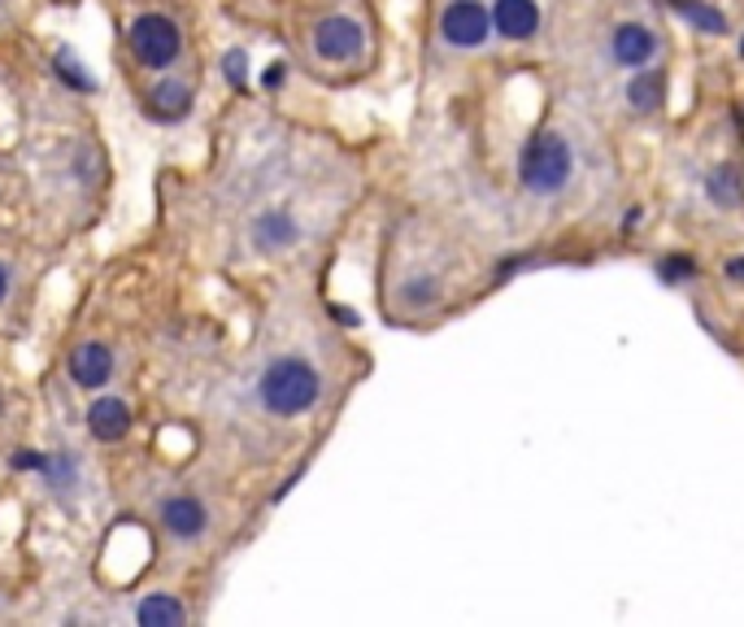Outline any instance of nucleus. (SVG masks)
I'll list each match as a JSON object with an SVG mask.
<instances>
[{
    "label": "nucleus",
    "mask_w": 744,
    "mask_h": 627,
    "mask_svg": "<svg viewBox=\"0 0 744 627\" xmlns=\"http://www.w3.org/2000/svg\"><path fill=\"white\" fill-rule=\"evenodd\" d=\"M284 79H288V66H284V61H270V66H266V74H261V83H266V88H279Z\"/></svg>",
    "instance_id": "nucleus-22"
},
{
    "label": "nucleus",
    "mask_w": 744,
    "mask_h": 627,
    "mask_svg": "<svg viewBox=\"0 0 744 627\" xmlns=\"http://www.w3.org/2000/svg\"><path fill=\"white\" fill-rule=\"evenodd\" d=\"M571 149L566 140L557 136H536L527 149H523V161H518V175H523V188L536 192V197H553L566 188L571 179Z\"/></svg>",
    "instance_id": "nucleus-2"
},
{
    "label": "nucleus",
    "mask_w": 744,
    "mask_h": 627,
    "mask_svg": "<svg viewBox=\"0 0 744 627\" xmlns=\"http://www.w3.org/2000/svg\"><path fill=\"white\" fill-rule=\"evenodd\" d=\"M609 57L627 70H641L657 57V36L653 27H641V22H623L614 36H609Z\"/></svg>",
    "instance_id": "nucleus-6"
},
{
    "label": "nucleus",
    "mask_w": 744,
    "mask_h": 627,
    "mask_svg": "<svg viewBox=\"0 0 744 627\" xmlns=\"http://www.w3.org/2000/svg\"><path fill=\"white\" fill-rule=\"evenodd\" d=\"M161 519H166V527L175 536H197L200 527H205V510H200L192 497H175V501H166Z\"/></svg>",
    "instance_id": "nucleus-13"
},
{
    "label": "nucleus",
    "mask_w": 744,
    "mask_h": 627,
    "mask_svg": "<svg viewBox=\"0 0 744 627\" xmlns=\"http://www.w3.org/2000/svg\"><path fill=\"white\" fill-rule=\"evenodd\" d=\"M222 66H227V79H231V83H236V88H240V83H245V66H248V57L240 49H231L227 52V61H222Z\"/></svg>",
    "instance_id": "nucleus-20"
},
{
    "label": "nucleus",
    "mask_w": 744,
    "mask_h": 627,
    "mask_svg": "<svg viewBox=\"0 0 744 627\" xmlns=\"http://www.w3.org/2000/svg\"><path fill=\"white\" fill-rule=\"evenodd\" d=\"M675 13H684L693 27H701L705 36H727V18L718 13V9H710V4H701V0H666Z\"/></svg>",
    "instance_id": "nucleus-14"
},
{
    "label": "nucleus",
    "mask_w": 744,
    "mask_h": 627,
    "mask_svg": "<svg viewBox=\"0 0 744 627\" xmlns=\"http://www.w3.org/2000/svg\"><path fill=\"white\" fill-rule=\"evenodd\" d=\"M314 49L327 61H353L361 52V27L353 18H327L314 31Z\"/></svg>",
    "instance_id": "nucleus-7"
},
{
    "label": "nucleus",
    "mask_w": 744,
    "mask_h": 627,
    "mask_svg": "<svg viewBox=\"0 0 744 627\" xmlns=\"http://www.w3.org/2000/svg\"><path fill=\"white\" fill-rule=\"evenodd\" d=\"M336 318H340V322H348V327L357 322V314H353V310H345V306H336Z\"/></svg>",
    "instance_id": "nucleus-24"
},
{
    "label": "nucleus",
    "mask_w": 744,
    "mask_h": 627,
    "mask_svg": "<svg viewBox=\"0 0 744 627\" xmlns=\"http://www.w3.org/2000/svg\"><path fill=\"white\" fill-rule=\"evenodd\" d=\"M440 36L453 49H484L493 36V9L484 0H453L440 13Z\"/></svg>",
    "instance_id": "nucleus-3"
},
{
    "label": "nucleus",
    "mask_w": 744,
    "mask_h": 627,
    "mask_svg": "<svg viewBox=\"0 0 744 627\" xmlns=\"http://www.w3.org/2000/svg\"><path fill=\"white\" fill-rule=\"evenodd\" d=\"M627 104H632L636 113L662 109V104H666V74L653 70V66H641V70L627 79Z\"/></svg>",
    "instance_id": "nucleus-9"
},
{
    "label": "nucleus",
    "mask_w": 744,
    "mask_h": 627,
    "mask_svg": "<svg viewBox=\"0 0 744 627\" xmlns=\"http://www.w3.org/2000/svg\"><path fill=\"white\" fill-rule=\"evenodd\" d=\"M57 74H61V79H66L70 88H79V92H92V88H97V83H92V79L83 74V66H79V57H75V52H70V49H66V52H57Z\"/></svg>",
    "instance_id": "nucleus-18"
},
{
    "label": "nucleus",
    "mask_w": 744,
    "mask_h": 627,
    "mask_svg": "<svg viewBox=\"0 0 744 627\" xmlns=\"http://www.w3.org/2000/svg\"><path fill=\"white\" fill-rule=\"evenodd\" d=\"M693 270H696V266L684 258V253L657 261V279H662V283H688V279H693Z\"/></svg>",
    "instance_id": "nucleus-19"
},
{
    "label": "nucleus",
    "mask_w": 744,
    "mask_h": 627,
    "mask_svg": "<svg viewBox=\"0 0 744 627\" xmlns=\"http://www.w3.org/2000/svg\"><path fill=\"white\" fill-rule=\"evenodd\" d=\"M318 392H323L318 370L309 362H300V358H279V362L266 366V375H261V406L270 415L284 418L305 415L318 401Z\"/></svg>",
    "instance_id": "nucleus-1"
},
{
    "label": "nucleus",
    "mask_w": 744,
    "mask_h": 627,
    "mask_svg": "<svg viewBox=\"0 0 744 627\" xmlns=\"http://www.w3.org/2000/svg\"><path fill=\"white\" fill-rule=\"evenodd\" d=\"M727 275H732L736 283H744V258H732V261H727Z\"/></svg>",
    "instance_id": "nucleus-23"
},
{
    "label": "nucleus",
    "mask_w": 744,
    "mask_h": 627,
    "mask_svg": "<svg viewBox=\"0 0 744 627\" xmlns=\"http://www.w3.org/2000/svg\"><path fill=\"white\" fill-rule=\"evenodd\" d=\"M88 427H92V436H97V440H122V436H127V427H131V410H127V401H118V397H100L97 406L88 410Z\"/></svg>",
    "instance_id": "nucleus-10"
},
{
    "label": "nucleus",
    "mask_w": 744,
    "mask_h": 627,
    "mask_svg": "<svg viewBox=\"0 0 744 627\" xmlns=\"http://www.w3.org/2000/svg\"><path fill=\"white\" fill-rule=\"evenodd\" d=\"M741 57H744V40H741Z\"/></svg>",
    "instance_id": "nucleus-26"
},
{
    "label": "nucleus",
    "mask_w": 744,
    "mask_h": 627,
    "mask_svg": "<svg viewBox=\"0 0 744 627\" xmlns=\"http://www.w3.org/2000/svg\"><path fill=\"white\" fill-rule=\"evenodd\" d=\"M149 101H152V113H157V118L179 122V118H188V109H192V92H188L183 83H157Z\"/></svg>",
    "instance_id": "nucleus-12"
},
{
    "label": "nucleus",
    "mask_w": 744,
    "mask_h": 627,
    "mask_svg": "<svg viewBox=\"0 0 744 627\" xmlns=\"http://www.w3.org/2000/svg\"><path fill=\"white\" fill-rule=\"evenodd\" d=\"M131 49L136 57L152 66V70H161V66H170L179 49H183V40H179V27L170 22V18H161V13H145V18H136V27H131Z\"/></svg>",
    "instance_id": "nucleus-4"
},
{
    "label": "nucleus",
    "mask_w": 744,
    "mask_h": 627,
    "mask_svg": "<svg viewBox=\"0 0 744 627\" xmlns=\"http://www.w3.org/2000/svg\"><path fill=\"white\" fill-rule=\"evenodd\" d=\"M13 467L18 470H49V458H44V454H27V449H22V454L13 458Z\"/></svg>",
    "instance_id": "nucleus-21"
},
{
    "label": "nucleus",
    "mask_w": 744,
    "mask_h": 627,
    "mask_svg": "<svg viewBox=\"0 0 744 627\" xmlns=\"http://www.w3.org/2000/svg\"><path fill=\"white\" fill-rule=\"evenodd\" d=\"M705 192H710L718 206H736V192H741V179H736V170H732V166H718V170H710V175H705Z\"/></svg>",
    "instance_id": "nucleus-16"
},
{
    "label": "nucleus",
    "mask_w": 744,
    "mask_h": 627,
    "mask_svg": "<svg viewBox=\"0 0 744 627\" xmlns=\"http://www.w3.org/2000/svg\"><path fill=\"white\" fill-rule=\"evenodd\" d=\"M136 619H140V627H179L188 615H183V606H179L175 597L157 593V597H145V601H140Z\"/></svg>",
    "instance_id": "nucleus-11"
},
{
    "label": "nucleus",
    "mask_w": 744,
    "mask_h": 627,
    "mask_svg": "<svg viewBox=\"0 0 744 627\" xmlns=\"http://www.w3.org/2000/svg\"><path fill=\"white\" fill-rule=\"evenodd\" d=\"M70 375H75L79 388H100L113 375V354L105 345H79L75 358H70Z\"/></svg>",
    "instance_id": "nucleus-8"
},
{
    "label": "nucleus",
    "mask_w": 744,
    "mask_h": 627,
    "mask_svg": "<svg viewBox=\"0 0 744 627\" xmlns=\"http://www.w3.org/2000/svg\"><path fill=\"white\" fill-rule=\"evenodd\" d=\"M297 240V222L288 218V213H266L261 222H257V245L261 249H284V245H292Z\"/></svg>",
    "instance_id": "nucleus-15"
},
{
    "label": "nucleus",
    "mask_w": 744,
    "mask_h": 627,
    "mask_svg": "<svg viewBox=\"0 0 744 627\" xmlns=\"http://www.w3.org/2000/svg\"><path fill=\"white\" fill-rule=\"evenodd\" d=\"M4 288H9V279H4V270H0V301H4Z\"/></svg>",
    "instance_id": "nucleus-25"
},
{
    "label": "nucleus",
    "mask_w": 744,
    "mask_h": 627,
    "mask_svg": "<svg viewBox=\"0 0 744 627\" xmlns=\"http://www.w3.org/2000/svg\"><path fill=\"white\" fill-rule=\"evenodd\" d=\"M440 292H445V288H440V279H431V275H414V279L400 288V297H405L414 310L436 306V301H440Z\"/></svg>",
    "instance_id": "nucleus-17"
},
{
    "label": "nucleus",
    "mask_w": 744,
    "mask_h": 627,
    "mask_svg": "<svg viewBox=\"0 0 744 627\" xmlns=\"http://www.w3.org/2000/svg\"><path fill=\"white\" fill-rule=\"evenodd\" d=\"M493 31L500 40H532L540 31V4L536 0H496L493 4Z\"/></svg>",
    "instance_id": "nucleus-5"
}]
</instances>
